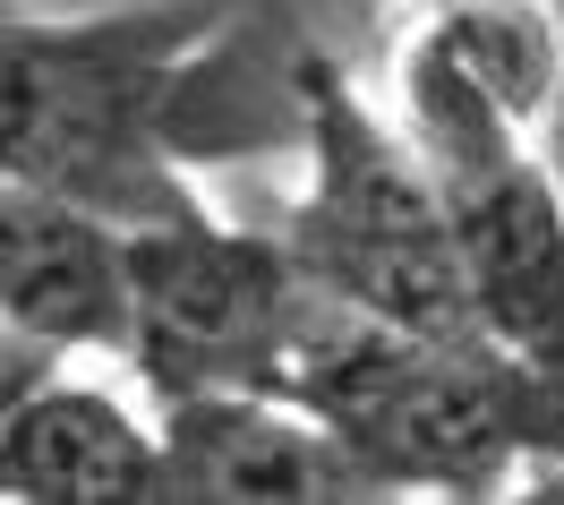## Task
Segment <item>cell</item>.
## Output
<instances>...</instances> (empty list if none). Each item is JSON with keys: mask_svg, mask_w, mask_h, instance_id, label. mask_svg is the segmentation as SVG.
Masks as SVG:
<instances>
[{"mask_svg": "<svg viewBox=\"0 0 564 505\" xmlns=\"http://www.w3.org/2000/svg\"><path fill=\"white\" fill-rule=\"evenodd\" d=\"M308 52L274 61L240 0H138L9 18V181L69 189L120 223L197 206L188 163L308 138Z\"/></svg>", "mask_w": 564, "mask_h": 505, "instance_id": "cell-1", "label": "cell"}, {"mask_svg": "<svg viewBox=\"0 0 564 505\" xmlns=\"http://www.w3.org/2000/svg\"><path fill=\"white\" fill-rule=\"evenodd\" d=\"M291 395L317 402L393 497H479L513 463H564V368L496 334H402L334 300L291 361Z\"/></svg>", "mask_w": 564, "mask_h": 505, "instance_id": "cell-2", "label": "cell"}, {"mask_svg": "<svg viewBox=\"0 0 564 505\" xmlns=\"http://www.w3.org/2000/svg\"><path fill=\"white\" fill-rule=\"evenodd\" d=\"M300 86H308V197L291 206L282 240L300 249L317 291L402 334H488L445 189L411 129H386L325 52H308Z\"/></svg>", "mask_w": 564, "mask_h": 505, "instance_id": "cell-3", "label": "cell"}, {"mask_svg": "<svg viewBox=\"0 0 564 505\" xmlns=\"http://www.w3.org/2000/svg\"><path fill=\"white\" fill-rule=\"evenodd\" d=\"M402 129L445 189L479 325L564 368V181L530 146V120L496 104L436 35H420L402 52Z\"/></svg>", "mask_w": 564, "mask_h": 505, "instance_id": "cell-4", "label": "cell"}, {"mask_svg": "<svg viewBox=\"0 0 564 505\" xmlns=\"http://www.w3.org/2000/svg\"><path fill=\"white\" fill-rule=\"evenodd\" d=\"M138 266V343L154 402L206 395V386H291L300 343L334 309L291 240H257L214 223L206 206L129 223Z\"/></svg>", "mask_w": 564, "mask_h": 505, "instance_id": "cell-5", "label": "cell"}, {"mask_svg": "<svg viewBox=\"0 0 564 505\" xmlns=\"http://www.w3.org/2000/svg\"><path fill=\"white\" fill-rule=\"evenodd\" d=\"M163 445H172V505H377L393 497L359 445L291 386H206L172 395Z\"/></svg>", "mask_w": 564, "mask_h": 505, "instance_id": "cell-6", "label": "cell"}, {"mask_svg": "<svg viewBox=\"0 0 564 505\" xmlns=\"http://www.w3.org/2000/svg\"><path fill=\"white\" fill-rule=\"evenodd\" d=\"M0 300H9V343L26 361L61 352H120L138 343V266H129V223L86 206L69 189L9 181L0 206Z\"/></svg>", "mask_w": 564, "mask_h": 505, "instance_id": "cell-7", "label": "cell"}, {"mask_svg": "<svg viewBox=\"0 0 564 505\" xmlns=\"http://www.w3.org/2000/svg\"><path fill=\"white\" fill-rule=\"evenodd\" d=\"M0 497L18 505H172L163 411L138 420L77 377H26L0 429Z\"/></svg>", "mask_w": 564, "mask_h": 505, "instance_id": "cell-8", "label": "cell"}, {"mask_svg": "<svg viewBox=\"0 0 564 505\" xmlns=\"http://www.w3.org/2000/svg\"><path fill=\"white\" fill-rule=\"evenodd\" d=\"M547 163H556V181H564V86H556V111H547Z\"/></svg>", "mask_w": 564, "mask_h": 505, "instance_id": "cell-9", "label": "cell"}]
</instances>
